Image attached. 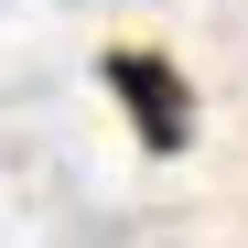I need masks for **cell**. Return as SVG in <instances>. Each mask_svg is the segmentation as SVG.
I'll return each instance as SVG.
<instances>
[{
  "mask_svg": "<svg viewBox=\"0 0 248 248\" xmlns=\"http://www.w3.org/2000/svg\"><path fill=\"white\" fill-rule=\"evenodd\" d=\"M97 87L130 108V130H140L151 162H173V151L194 140V87H184L173 54H151V44H108V54H97Z\"/></svg>",
  "mask_w": 248,
  "mask_h": 248,
  "instance_id": "1",
  "label": "cell"
}]
</instances>
